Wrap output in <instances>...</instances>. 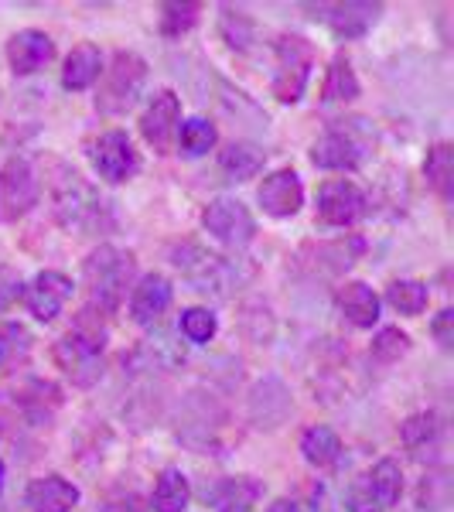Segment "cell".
<instances>
[{
	"instance_id": "17",
	"label": "cell",
	"mask_w": 454,
	"mask_h": 512,
	"mask_svg": "<svg viewBox=\"0 0 454 512\" xmlns=\"http://www.w3.org/2000/svg\"><path fill=\"white\" fill-rule=\"evenodd\" d=\"M379 18H383V4H369V0H349V4H335V7H328V14H325L332 35L342 38V41L366 38L369 31H373L376 24H379Z\"/></svg>"
},
{
	"instance_id": "12",
	"label": "cell",
	"mask_w": 454,
	"mask_h": 512,
	"mask_svg": "<svg viewBox=\"0 0 454 512\" xmlns=\"http://www.w3.org/2000/svg\"><path fill=\"white\" fill-rule=\"evenodd\" d=\"M311 161L325 171H356L366 161V140L359 137L356 127H332L315 140Z\"/></svg>"
},
{
	"instance_id": "27",
	"label": "cell",
	"mask_w": 454,
	"mask_h": 512,
	"mask_svg": "<svg viewBox=\"0 0 454 512\" xmlns=\"http://www.w3.org/2000/svg\"><path fill=\"white\" fill-rule=\"evenodd\" d=\"M257 495H260V485L250 482V478H222V482L205 489V502H212V506H219V509H229V506H250Z\"/></svg>"
},
{
	"instance_id": "10",
	"label": "cell",
	"mask_w": 454,
	"mask_h": 512,
	"mask_svg": "<svg viewBox=\"0 0 454 512\" xmlns=\"http://www.w3.org/2000/svg\"><path fill=\"white\" fill-rule=\"evenodd\" d=\"M89 161H93L96 175L110 185H120V181L134 178L140 168V158L130 144V137L123 130H106L96 140H89Z\"/></svg>"
},
{
	"instance_id": "4",
	"label": "cell",
	"mask_w": 454,
	"mask_h": 512,
	"mask_svg": "<svg viewBox=\"0 0 454 512\" xmlns=\"http://www.w3.org/2000/svg\"><path fill=\"white\" fill-rule=\"evenodd\" d=\"M274 96L280 103H297L308 89L311 65H315V48L301 35H280L274 45Z\"/></svg>"
},
{
	"instance_id": "34",
	"label": "cell",
	"mask_w": 454,
	"mask_h": 512,
	"mask_svg": "<svg viewBox=\"0 0 454 512\" xmlns=\"http://www.w3.org/2000/svg\"><path fill=\"white\" fill-rule=\"evenodd\" d=\"M219 332V321L212 315L209 308H188L181 311V335L188 338V342L202 345V342H212V335Z\"/></svg>"
},
{
	"instance_id": "39",
	"label": "cell",
	"mask_w": 454,
	"mask_h": 512,
	"mask_svg": "<svg viewBox=\"0 0 454 512\" xmlns=\"http://www.w3.org/2000/svg\"><path fill=\"white\" fill-rule=\"evenodd\" d=\"M110 512H151V506H144V502H140V499H134V495H130V499L117 502V506H113Z\"/></svg>"
},
{
	"instance_id": "32",
	"label": "cell",
	"mask_w": 454,
	"mask_h": 512,
	"mask_svg": "<svg viewBox=\"0 0 454 512\" xmlns=\"http://www.w3.org/2000/svg\"><path fill=\"white\" fill-rule=\"evenodd\" d=\"M31 352V335L18 321H0V373Z\"/></svg>"
},
{
	"instance_id": "35",
	"label": "cell",
	"mask_w": 454,
	"mask_h": 512,
	"mask_svg": "<svg viewBox=\"0 0 454 512\" xmlns=\"http://www.w3.org/2000/svg\"><path fill=\"white\" fill-rule=\"evenodd\" d=\"M448 499H451V482H448V475L444 472H437V475H427L424 478V485H420V509H444L448 506Z\"/></svg>"
},
{
	"instance_id": "42",
	"label": "cell",
	"mask_w": 454,
	"mask_h": 512,
	"mask_svg": "<svg viewBox=\"0 0 454 512\" xmlns=\"http://www.w3.org/2000/svg\"><path fill=\"white\" fill-rule=\"evenodd\" d=\"M0 492H4V461H0Z\"/></svg>"
},
{
	"instance_id": "14",
	"label": "cell",
	"mask_w": 454,
	"mask_h": 512,
	"mask_svg": "<svg viewBox=\"0 0 454 512\" xmlns=\"http://www.w3.org/2000/svg\"><path fill=\"white\" fill-rule=\"evenodd\" d=\"M257 198L263 205V212L274 219H291L301 212L304 205V185L297 178V171L291 168H280L274 175L263 178V185L257 188Z\"/></svg>"
},
{
	"instance_id": "6",
	"label": "cell",
	"mask_w": 454,
	"mask_h": 512,
	"mask_svg": "<svg viewBox=\"0 0 454 512\" xmlns=\"http://www.w3.org/2000/svg\"><path fill=\"white\" fill-rule=\"evenodd\" d=\"M403 495V472L393 458H383L352 485L349 509L352 512H390Z\"/></svg>"
},
{
	"instance_id": "23",
	"label": "cell",
	"mask_w": 454,
	"mask_h": 512,
	"mask_svg": "<svg viewBox=\"0 0 454 512\" xmlns=\"http://www.w3.org/2000/svg\"><path fill=\"white\" fill-rule=\"evenodd\" d=\"M301 451L304 461L315 468H332L338 458H342V437H338L332 427L315 424L301 434Z\"/></svg>"
},
{
	"instance_id": "11",
	"label": "cell",
	"mask_w": 454,
	"mask_h": 512,
	"mask_svg": "<svg viewBox=\"0 0 454 512\" xmlns=\"http://www.w3.org/2000/svg\"><path fill=\"white\" fill-rule=\"evenodd\" d=\"M202 226L209 236H216L226 246H236V250L250 243L253 233H257V222L239 198H212L202 212Z\"/></svg>"
},
{
	"instance_id": "9",
	"label": "cell",
	"mask_w": 454,
	"mask_h": 512,
	"mask_svg": "<svg viewBox=\"0 0 454 512\" xmlns=\"http://www.w3.org/2000/svg\"><path fill=\"white\" fill-rule=\"evenodd\" d=\"M38 175L24 158L0 164V222H18L38 205Z\"/></svg>"
},
{
	"instance_id": "20",
	"label": "cell",
	"mask_w": 454,
	"mask_h": 512,
	"mask_svg": "<svg viewBox=\"0 0 454 512\" xmlns=\"http://www.w3.org/2000/svg\"><path fill=\"white\" fill-rule=\"evenodd\" d=\"M335 304H338V311H342V318L352 321L356 328H373L379 321V297L373 287L362 284V280H352V284L338 287Z\"/></svg>"
},
{
	"instance_id": "30",
	"label": "cell",
	"mask_w": 454,
	"mask_h": 512,
	"mask_svg": "<svg viewBox=\"0 0 454 512\" xmlns=\"http://www.w3.org/2000/svg\"><path fill=\"white\" fill-rule=\"evenodd\" d=\"M386 301H390V308H396L400 315L414 318L427 308L431 291H427V284H420V280H393V284L386 287Z\"/></svg>"
},
{
	"instance_id": "37",
	"label": "cell",
	"mask_w": 454,
	"mask_h": 512,
	"mask_svg": "<svg viewBox=\"0 0 454 512\" xmlns=\"http://www.w3.org/2000/svg\"><path fill=\"white\" fill-rule=\"evenodd\" d=\"M24 294V287H21V277H18V270H11V267H0V311H7L14 301Z\"/></svg>"
},
{
	"instance_id": "8",
	"label": "cell",
	"mask_w": 454,
	"mask_h": 512,
	"mask_svg": "<svg viewBox=\"0 0 454 512\" xmlns=\"http://www.w3.org/2000/svg\"><path fill=\"white\" fill-rule=\"evenodd\" d=\"M369 216V198L366 192L349 178H332L318 188V222L321 226H356L359 219Z\"/></svg>"
},
{
	"instance_id": "36",
	"label": "cell",
	"mask_w": 454,
	"mask_h": 512,
	"mask_svg": "<svg viewBox=\"0 0 454 512\" xmlns=\"http://www.w3.org/2000/svg\"><path fill=\"white\" fill-rule=\"evenodd\" d=\"M407 349H410V338L403 335L400 328H383V332L376 335V342H373V355H376V359H383V362L400 359Z\"/></svg>"
},
{
	"instance_id": "41",
	"label": "cell",
	"mask_w": 454,
	"mask_h": 512,
	"mask_svg": "<svg viewBox=\"0 0 454 512\" xmlns=\"http://www.w3.org/2000/svg\"><path fill=\"white\" fill-rule=\"evenodd\" d=\"M222 512H250V506H229V509H222Z\"/></svg>"
},
{
	"instance_id": "28",
	"label": "cell",
	"mask_w": 454,
	"mask_h": 512,
	"mask_svg": "<svg viewBox=\"0 0 454 512\" xmlns=\"http://www.w3.org/2000/svg\"><path fill=\"white\" fill-rule=\"evenodd\" d=\"M359 96V79L352 72V62L345 55H338L328 69V79H325V89H321V99L325 103H352Z\"/></svg>"
},
{
	"instance_id": "5",
	"label": "cell",
	"mask_w": 454,
	"mask_h": 512,
	"mask_svg": "<svg viewBox=\"0 0 454 512\" xmlns=\"http://www.w3.org/2000/svg\"><path fill=\"white\" fill-rule=\"evenodd\" d=\"M52 198H55V216L69 229H93L99 216H103L99 195L72 168H59V178L52 185Z\"/></svg>"
},
{
	"instance_id": "29",
	"label": "cell",
	"mask_w": 454,
	"mask_h": 512,
	"mask_svg": "<svg viewBox=\"0 0 454 512\" xmlns=\"http://www.w3.org/2000/svg\"><path fill=\"white\" fill-rule=\"evenodd\" d=\"M216 123H209L205 117H192L181 123L178 130V147L185 158H202V154H209L212 147H216Z\"/></svg>"
},
{
	"instance_id": "31",
	"label": "cell",
	"mask_w": 454,
	"mask_h": 512,
	"mask_svg": "<svg viewBox=\"0 0 454 512\" xmlns=\"http://www.w3.org/2000/svg\"><path fill=\"white\" fill-rule=\"evenodd\" d=\"M424 175L431 181V188L437 195L448 202L451 198V175H454V164H451V144H434L424 158Z\"/></svg>"
},
{
	"instance_id": "24",
	"label": "cell",
	"mask_w": 454,
	"mask_h": 512,
	"mask_svg": "<svg viewBox=\"0 0 454 512\" xmlns=\"http://www.w3.org/2000/svg\"><path fill=\"white\" fill-rule=\"evenodd\" d=\"M188 499H192V489H188L185 472H178V468H168V472H161V478L154 482L151 512H185Z\"/></svg>"
},
{
	"instance_id": "13",
	"label": "cell",
	"mask_w": 454,
	"mask_h": 512,
	"mask_svg": "<svg viewBox=\"0 0 454 512\" xmlns=\"http://www.w3.org/2000/svg\"><path fill=\"white\" fill-rule=\"evenodd\" d=\"M178 120H181L178 93L161 89V93H154V99L147 103V110H144V117H140V134H144V140L158 154H168L171 137H175V130H178Z\"/></svg>"
},
{
	"instance_id": "21",
	"label": "cell",
	"mask_w": 454,
	"mask_h": 512,
	"mask_svg": "<svg viewBox=\"0 0 454 512\" xmlns=\"http://www.w3.org/2000/svg\"><path fill=\"white\" fill-rule=\"evenodd\" d=\"M444 431H448V427H444V420L437 417L434 410H427V414L410 417L407 424L400 427V437H403V444L417 454V458H427V454L441 451Z\"/></svg>"
},
{
	"instance_id": "40",
	"label": "cell",
	"mask_w": 454,
	"mask_h": 512,
	"mask_svg": "<svg viewBox=\"0 0 454 512\" xmlns=\"http://www.w3.org/2000/svg\"><path fill=\"white\" fill-rule=\"evenodd\" d=\"M267 512H301V509H297V502H291V499H277Z\"/></svg>"
},
{
	"instance_id": "2",
	"label": "cell",
	"mask_w": 454,
	"mask_h": 512,
	"mask_svg": "<svg viewBox=\"0 0 454 512\" xmlns=\"http://www.w3.org/2000/svg\"><path fill=\"white\" fill-rule=\"evenodd\" d=\"M82 280L89 287V301L99 311H117L130 280H134V256L120 246H96L82 263Z\"/></svg>"
},
{
	"instance_id": "3",
	"label": "cell",
	"mask_w": 454,
	"mask_h": 512,
	"mask_svg": "<svg viewBox=\"0 0 454 512\" xmlns=\"http://www.w3.org/2000/svg\"><path fill=\"white\" fill-rule=\"evenodd\" d=\"M147 82V62L137 52H117L113 65L103 69V82H99V96H96V110L106 117H120L134 106V99L140 96Z\"/></svg>"
},
{
	"instance_id": "18",
	"label": "cell",
	"mask_w": 454,
	"mask_h": 512,
	"mask_svg": "<svg viewBox=\"0 0 454 512\" xmlns=\"http://www.w3.org/2000/svg\"><path fill=\"white\" fill-rule=\"evenodd\" d=\"M171 280L161 277V274H147L140 284L134 287V294H130V318L137 321V325L151 328L154 321H158L164 311L171 308Z\"/></svg>"
},
{
	"instance_id": "15",
	"label": "cell",
	"mask_w": 454,
	"mask_h": 512,
	"mask_svg": "<svg viewBox=\"0 0 454 512\" xmlns=\"http://www.w3.org/2000/svg\"><path fill=\"white\" fill-rule=\"evenodd\" d=\"M72 297V280L59 274V270H45L31 280V287L24 291V304L38 321H55L62 315L65 301Z\"/></svg>"
},
{
	"instance_id": "22",
	"label": "cell",
	"mask_w": 454,
	"mask_h": 512,
	"mask_svg": "<svg viewBox=\"0 0 454 512\" xmlns=\"http://www.w3.org/2000/svg\"><path fill=\"white\" fill-rule=\"evenodd\" d=\"M99 76H103V55H99V48L96 45L72 48L62 69V86L72 89V93H82V89L93 86Z\"/></svg>"
},
{
	"instance_id": "33",
	"label": "cell",
	"mask_w": 454,
	"mask_h": 512,
	"mask_svg": "<svg viewBox=\"0 0 454 512\" xmlns=\"http://www.w3.org/2000/svg\"><path fill=\"white\" fill-rule=\"evenodd\" d=\"M198 4H161V35L164 38H181L195 28L198 21Z\"/></svg>"
},
{
	"instance_id": "1",
	"label": "cell",
	"mask_w": 454,
	"mask_h": 512,
	"mask_svg": "<svg viewBox=\"0 0 454 512\" xmlns=\"http://www.w3.org/2000/svg\"><path fill=\"white\" fill-rule=\"evenodd\" d=\"M103 349H106V325L99 321L93 308H86L76 325L59 338L55 362H59L62 373L76 386H93L103 376Z\"/></svg>"
},
{
	"instance_id": "25",
	"label": "cell",
	"mask_w": 454,
	"mask_h": 512,
	"mask_svg": "<svg viewBox=\"0 0 454 512\" xmlns=\"http://www.w3.org/2000/svg\"><path fill=\"white\" fill-rule=\"evenodd\" d=\"M219 168L226 171L233 181H246L263 171V151L257 144H246V140H233L226 151L219 154Z\"/></svg>"
},
{
	"instance_id": "19",
	"label": "cell",
	"mask_w": 454,
	"mask_h": 512,
	"mask_svg": "<svg viewBox=\"0 0 454 512\" xmlns=\"http://www.w3.org/2000/svg\"><path fill=\"white\" fill-rule=\"evenodd\" d=\"M31 512H72L79 506V489L62 475H45L28 485Z\"/></svg>"
},
{
	"instance_id": "16",
	"label": "cell",
	"mask_w": 454,
	"mask_h": 512,
	"mask_svg": "<svg viewBox=\"0 0 454 512\" xmlns=\"http://www.w3.org/2000/svg\"><path fill=\"white\" fill-rule=\"evenodd\" d=\"M55 55V41L38 28H24L7 41V62H11L14 76H35L45 69Z\"/></svg>"
},
{
	"instance_id": "26",
	"label": "cell",
	"mask_w": 454,
	"mask_h": 512,
	"mask_svg": "<svg viewBox=\"0 0 454 512\" xmlns=\"http://www.w3.org/2000/svg\"><path fill=\"white\" fill-rule=\"evenodd\" d=\"M308 250L315 253V267L321 274H338V270H349L356 263V256L362 253V239H332V243H318Z\"/></svg>"
},
{
	"instance_id": "7",
	"label": "cell",
	"mask_w": 454,
	"mask_h": 512,
	"mask_svg": "<svg viewBox=\"0 0 454 512\" xmlns=\"http://www.w3.org/2000/svg\"><path fill=\"white\" fill-rule=\"evenodd\" d=\"M175 267L195 284V291H212V294H229V287L239 284L236 263H229L226 256L209 253L202 246H185L175 250Z\"/></svg>"
},
{
	"instance_id": "38",
	"label": "cell",
	"mask_w": 454,
	"mask_h": 512,
	"mask_svg": "<svg viewBox=\"0 0 454 512\" xmlns=\"http://www.w3.org/2000/svg\"><path fill=\"white\" fill-rule=\"evenodd\" d=\"M451 325H454V311H451V308H444L441 315H437V318L431 321V332H434L437 342H441V349H451V345H454Z\"/></svg>"
}]
</instances>
